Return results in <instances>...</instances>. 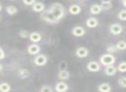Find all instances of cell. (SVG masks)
<instances>
[{
    "mask_svg": "<svg viewBox=\"0 0 126 92\" xmlns=\"http://www.w3.org/2000/svg\"><path fill=\"white\" fill-rule=\"evenodd\" d=\"M47 10L54 15V17L58 20V22L61 18H63L64 15H65V8L60 3H54V4H52L49 6V8Z\"/></svg>",
    "mask_w": 126,
    "mask_h": 92,
    "instance_id": "1",
    "label": "cell"
},
{
    "mask_svg": "<svg viewBox=\"0 0 126 92\" xmlns=\"http://www.w3.org/2000/svg\"><path fill=\"white\" fill-rule=\"evenodd\" d=\"M99 61L101 65H103V66H110V65H113L114 63L116 62V58L112 53H107L103 54V55L100 57Z\"/></svg>",
    "mask_w": 126,
    "mask_h": 92,
    "instance_id": "2",
    "label": "cell"
},
{
    "mask_svg": "<svg viewBox=\"0 0 126 92\" xmlns=\"http://www.w3.org/2000/svg\"><path fill=\"white\" fill-rule=\"evenodd\" d=\"M41 19H42L44 22L48 23H58V20L54 17V16L48 11V10H45L42 11L41 14Z\"/></svg>",
    "mask_w": 126,
    "mask_h": 92,
    "instance_id": "3",
    "label": "cell"
},
{
    "mask_svg": "<svg viewBox=\"0 0 126 92\" xmlns=\"http://www.w3.org/2000/svg\"><path fill=\"white\" fill-rule=\"evenodd\" d=\"M34 62L37 66H43L47 64V58L44 54H37L34 59Z\"/></svg>",
    "mask_w": 126,
    "mask_h": 92,
    "instance_id": "4",
    "label": "cell"
},
{
    "mask_svg": "<svg viewBox=\"0 0 126 92\" xmlns=\"http://www.w3.org/2000/svg\"><path fill=\"white\" fill-rule=\"evenodd\" d=\"M86 68L91 72H97L100 70V65L97 61H90L86 65Z\"/></svg>",
    "mask_w": 126,
    "mask_h": 92,
    "instance_id": "5",
    "label": "cell"
},
{
    "mask_svg": "<svg viewBox=\"0 0 126 92\" xmlns=\"http://www.w3.org/2000/svg\"><path fill=\"white\" fill-rule=\"evenodd\" d=\"M75 54L78 58H79V59H83V58L87 57L88 54H89V51H88V49L86 48V47H79L76 49Z\"/></svg>",
    "mask_w": 126,
    "mask_h": 92,
    "instance_id": "6",
    "label": "cell"
},
{
    "mask_svg": "<svg viewBox=\"0 0 126 92\" xmlns=\"http://www.w3.org/2000/svg\"><path fill=\"white\" fill-rule=\"evenodd\" d=\"M110 32L114 35H120L123 32V27L122 25L118 24V23H113L110 26Z\"/></svg>",
    "mask_w": 126,
    "mask_h": 92,
    "instance_id": "7",
    "label": "cell"
},
{
    "mask_svg": "<svg viewBox=\"0 0 126 92\" xmlns=\"http://www.w3.org/2000/svg\"><path fill=\"white\" fill-rule=\"evenodd\" d=\"M72 34L75 37H82L86 34V29L82 26H76L72 29Z\"/></svg>",
    "mask_w": 126,
    "mask_h": 92,
    "instance_id": "8",
    "label": "cell"
},
{
    "mask_svg": "<svg viewBox=\"0 0 126 92\" xmlns=\"http://www.w3.org/2000/svg\"><path fill=\"white\" fill-rule=\"evenodd\" d=\"M41 51V47L37 44H31L28 47V53L30 55H37Z\"/></svg>",
    "mask_w": 126,
    "mask_h": 92,
    "instance_id": "9",
    "label": "cell"
},
{
    "mask_svg": "<svg viewBox=\"0 0 126 92\" xmlns=\"http://www.w3.org/2000/svg\"><path fill=\"white\" fill-rule=\"evenodd\" d=\"M86 25L89 28H96V27H98V19L95 17H89L86 19Z\"/></svg>",
    "mask_w": 126,
    "mask_h": 92,
    "instance_id": "10",
    "label": "cell"
},
{
    "mask_svg": "<svg viewBox=\"0 0 126 92\" xmlns=\"http://www.w3.org/2000/svg\"><path fill=\"white\" fill-rule=\"evenodd\" d=\"M69 87L65 82H59V83H56L55 85V90L58 92H65L67 90H68Z\"/></svg>",
    "mask_w": 126,
    "mask_h": 92,
    "instance_id": "11",
    "label": "cell"
},
{
    "mask_svg": "<svg viewBox=\"0 0 126 92\" xmlns=\"http://www.w3.org/2000/svg\"><path fill=\"white\" fill-rule=\"evenodd\" d=\"M32 11L34 12H37V13H42V11H45V6L41 2H35V4L32 5Z\"/></svg>",
    "mask_w": 126,
    "mask_h": 92,
    "instance_id": "12",
    "label": "cell"
},
{
    "mask_svg": "<svg viewBox=\"0 0 126 92\" xmlns=\"http://www.w3.org/2000/svg\"><path fill=\"white\" fill-rule=\"evenodd\" d=\"M117 68L115 67L113 65H110V66H105V73L107 76H114V75L117 73Z\"/></svg>",
    "mask_w": 126,
    "mask_h": 92,
    "instance_id": "13",
    "label": "cell"
},
{
    "mask_svg": "<svg viewBox=\"0 0 126 92\" xmlns=\"http://www.w3.org/2000/svg\"><path fill=\"white\" fill-rule=\"evenodd\" d=\"M30 41H32L33 43H38L42 40V35L38 32H33L30 35Z\"/></svg>",
    "mask_w": 126,
    "mask_h": 92,
    "instance_id": "14",
    "label": "cell"
},
{
    "mask_svg": "<svg viewBox=\"0 0 126 92\" xmlns=\"http://www.w3.org/2000/svg\"><path fill=\"white\" fill-rule=\"evenodd\" d=\"M98 90L100 92H110L111 90V86L108 83H102L98 86Z\"/></svg>",
    "mask_w": 126,
    "mask_h": 92,
    "instance_id": "15",
    "label": "cell"
},
{
    "mask_svg": "<svg viewBox=\"0 0 126 92\" xmlns=\"http://www.w3.org/2000/svg\"><path fill=\"white\" fill-rule=\"evenodd\" d=\"M103 11L101 4H93L90 8V12L93 15H98Z\"/></svg>",
    "mask_w": 126,
    "mask_h": 92,
    "instance_id": "16",
    "label": "cell"
},
{
    "mask_svg": "<svg viewBox=\"0 0 126 92\" xmlns=\"http://www.w3.org/2000/svg\"><path fill=\"white\" fill-rule=\"evenodd\" d=\"M58 78L63 81V80H67L69 78H70V73H69L68 71L67 70H62V71H60L59 73H58Z\"/></svg>",
    "mask_w": 126,
    "mask_h": 92,
    "instance_id": "17",
    "label": "cell"
},
{
    "mask_svg": "<svg viewBox=\"0 0 126 92\" xmlns=\"http://www.w3.org/2000/svg\"><path fill=\"white\" fill-rule=\"evenodd\" d=\"M69 13L72 15H78L81 12V8L78 4H73L69 7Z\"/></svg>",
    "mask_w": 126,
    "mask_h": 92,
    "instance_id": "18",
    "label": "cell"
},
{
    "mask_svg": "<svg viewBox=\"0 0 126 92\" xmlns=\"http://www.w3.org/2000/svg\"><path fill=\"white\" fill-rule=\"evenodd\" d=\"M30 71L27 69H20L19 71H18V76L20 77L21 79H26L30 77Z\"/></svg>",
    "mask_w": 126,
    "mask_h": 92,
    "instance_id": "19",
    "label": "cell"
},
{
    "mask_svg": "<svg viewBox=\"0 0 126 92\" xmlns=\"http://www.w3.org/2000/svg\"><path fill=\"white\" fill-rule=\"evenodd\" d=\"M5 11H6V13H7V14L10 15V16H13V15H15V14H16V13H17L18 10H17V8H16V6L9 5V6H7V7H6Z\"/></svg>",
    "mask_w": 126,
    "mask_h": 92,
    "instance_id": "20",
    "label": "cell"
},
{
    "mask_svg": "<svg viewBox=\"0 0 126 92\" xmlns=\"http://www.w3.org/2000/svg\"><path fill=\"white\" fill-rule=\"evenodd\" d=\"M11 90V87L8 83L4 82V83H2L0 84V90L2 92H9Z\"/></svg>",
    "mask_w": 126,
    "mask_h": 92,
    "instance_id": "21",
    "label": "cell"
},
{
    "mask_svg": "<svg viewBox=\"0 0 126 92\" xmlns=\"http://www.w3.org/2000/svg\"><path fill=\"white\" fill-rule=\"evenodd\" d=\"M116 47H117V48L120 51L125 50L126 49V41H124V40H119V41L116 44Z\"/></svg>",
    "mask_w": 126,
    "mask_h": 92,
    "instance_id": "22",
    "label": "cell"
},
{
    "mask_svg": "<svg viewBox=\"0 0 126 92\" xmlns=\"http://www.w3.org/2000/svg\"><path fill=\"white\" fill-rule=\"evenodd\" d=\"M117 71L122 73L126 72V61H122L121 63H119V65L117 66Z\"/></svg>",
    "mask_w": 126,
    "mask_h": 92,
    "instance_id": "23",
    "label": "cell"
},
{
    "mask_svg": "<svg viewBox=\"0 0 126 92\" xmlns=\"http://www.w3.org/2000/svg\"><path fill=\"white\" fill-rule=\"evenodd\" d=\"M119 86L122 88H126V77H120L117 80Z\"/></svg>",
    "mask_w": 126,
    "mask_h": 92,
    "instance_id": "24",
    "label": "cell"
},
{
    "mask_svg": "<svg viewBox=\"0 0 126 92\" xmlns=\"http://www.w3.org/2000/svg\"><path fill=\"white\" fill-rule=\"evenodd\" d=\"M117 17L121 21H126V10H122V11H119Z\"/></svg>",
    "mask_w": 126,
    "mask_h": 92,
    "instance_id": "25",
    "label": "cell"
},
{
    "mask_svg": "<svg viewBox=\"0 0 126 92\" xmlns=\"http://www.w3.org/2000/svg\"><path fill=\"white\" fill-rule=\"evenodd\" d=\"M101 6L103 11H109L112 8V4L111 2L109 3H101Z\"/></svg>",
    "mask_w": 126,
    "mask_h": 92,
    "instance_id": "26",
    "label": "cell"
},
{
    "mask_svg": "<svg viewBox=\"0 0 126 92\" xmlns=\"http://www.w3.org/2000/svg\"><path fill=\"white\" fill-rule=\"evenodd\" d=\"M60 71H62V70H67V63L65 60H62L59 63V66H58Z\"/></svg>",
    "mask_w": 126,
    "mask_h": 92,
    "instance_id": "27",
    "label": "cell"
},
{
    "mask_svg": "<svg viewBox=\"0 0 126 92\" xmlns=\"http://www.w3.org/2000/svg\"><path fill=\"white\" fill-rule=\"evenodd\" d=\"M30 34H29V32L27 31V30H24V29L21 30V31L19 32L20 37L23 38V39H26V38H28V37H30Z\"/></svg>",
    "mask_w": 126,
    "mask_h": 92,
    "instance_id": "28",
    "label": "cell"
},
{
    "mask_svg": "<svg viewBox=\"0 0 126 92\" xmlns=\"http://www.w3.org/2000/svg\"><path fill=\"white\" fill-rule=\"evenodd\" d=\"M117 50H118V49L117 48L116 45L115 46H114V45H110V46H109V47L106 48L107 53H113L117 52Z\"/></svg>",
    "mask_w": 126,
    "mask_h": 92,
    "instance_id": "29",
    "label": "cell"
},
{
    "mask_svg": "<svg viewBox=\"0 0 126 92\" xmlns=\"http://www.w3.org/2000/svg\"><path fill=\"white\" fill-rule=\"evenodd\" d=\"M40 91L42 92H53V89L48 85H43L42 87H41Z\"/></svg>",
    "mask_w": 126,
    "mask_h": 92,
    "instance_id": "30",
    "label": "cell"
},
{
    "mask_svg": "<svg viewBox=\"0 0 126 92\" xmlns=\"http://www.w3.org/2000/svg\"><path fill=\"white\" fill-rule=\"evenodd\" d=\"M23 3L27 6H32L35 3V0H23Z\"/></svg>",
    "mask_w": 126,
    "mask_h": 92,
    "instance_id": "31",
    "label": "cell"
},
{
    "mask_svg": "<svg viewBox=\"0 0 126 92\" xmlns=\"http://www.w3.org/2000/svg\"><path fill=\"white\" fill-rule=\"evenodd\" d=\"M0 53H1V56H0V59H4V57H5V54H4V51L3 48H0Z\"/></svg>",
    "mask_w": 126,
    "mask_h": 92,
    "instance_id": "32",
    "label": "cell"
},
{
    "mask_svg": "<svg viewBox=\"0 0 126 92\" xmlns=\"http://www.w3.org/2000/svg\"><path fill=\"white\" fill-rule=\"evenodd\" d=\"M101 3H109V2H111V0H100Z\"/></svg>",
    "mask_w": 126,
    "mask_h": 92,
    "instance_id": "33",
    "label": "cell"
},
{
    "mask_svg": "<svg viewBox=\"0 0 126 92\" xmlns=\"http://www.w3.org/2000/svg\"><path fill=\"white\" fill-rule=\"evenodd\" d=\"M122 4L124 7H126V0H122Z\"/></svg>",
    "mask_w": 126,
    "mask_h": 92,
    "instance_id": "34",
    "label": "cell"
},
{
    "mask_svg": "<svg viewBox=\"0 0 126 92\" xmlns=\"http://www.w3.org/2000/svg\"><path fill=\"white\" fill-rule=\"evenodd\" d=\"M0 71H3V65L2 64L0 65Z\"/></svg>",
    "mask_w": 126,
    "mask_h": 92,
    "instance_id": "35",
    "label": "cell"
},
{
    "mask_svg": "<svg viewBox=\"0 0 126 92\" xmlns=\"http://www.w3.org/2000/svg\"><path fill=\"white\" fill-rule=\"evenodd\" d=\"M10 1H14V0H10Z\"/></svg>",
    "mask_w": 126,
    "mask_h": 92,
    "instance_id": "36",
    "label": "cell"
}]
</instances>
